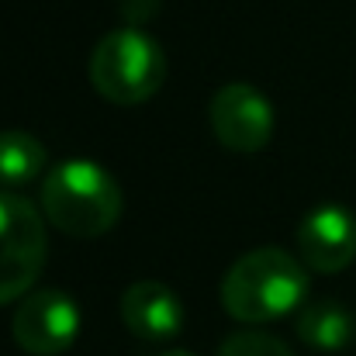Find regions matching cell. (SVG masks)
<instances>
[{"instance_id": "obj_10", "label": "cell", "mask_w": 356, "mask_h": 356, "mask_svg": "<svg viewBox=\"0 0 356 356\" xmlns=\"http://www.w3.org/2000/svg\"><path fill=\"white\" fill-rule=\"evenodd\" d=\"M353 329H356L353 315L339 301H312L301 312V318H298V336L308 346L322 350V353L346 350L350 339H353Z\"/></svg>"}, {"instance_id": "obj_12", "label": "cell", "mask_w": 356, "mask_h": 356, "mask_svg": "<svg viewBox=\"0 0 356 356\" xmlns=\"http://www.w3.org/2000/svg\"><path fill=\"white\" fill-rule=\"evenodd\" d=\"M118 7L131 24H142V21H149L159 10V0H118Z\"/></svg>"}, {"instance_id": "obj_11", "label": "cell", "mask_w": 356, "mask_h": 356, "mask_svg": "<svg viewBox=\"0 0 356 356\" xmlns=\"http://www.w3.org/2000/svg\"><path fill=\"white\" fill-rule=\"evenodd\" d=\"M218 356H294L277 336L270 332H259V329H242V332H232Z\"/></svg>"}, {"instance_id": "obj_6", "label": "cell", "mask_w": 356, "mask_h": 356, "mask_svg": "<svg viewBox=\"0 0 356 356\" xmlns=\"http://www.w3.org/2000/svg\"><path fill=\"white\" fill-rule=\"evenodd\" d=\"M208 118H211L215 138L232 152H259L270 142L273 124H277L270 101L249 83L222 87L211 97Z\"/></svg>"}, {"instance_id": "obj_9", "label": "cell", "mask_w": 356, "mask_h": 356, "mask_svg": "<svg viewBox=\"0 0 356 356\" xmlns=\"http://www.w3.org/2000/svg\"><path fill=\"white\" fill-rule=\"evenodd\" d=\"M45 170V145L24 128L0 131V191L31 187Z\"/></svg>"}, {"instance_id": "obj_3", "label": "cell", "mask_w": 356, "mask_h": 356, "mask_svg": "<svg viewBox=\"0 0 356 356\" xmlns=\"http://www.w3.org/2000/svg\"><path fill=\"white\" fill-rule=\"evenodd\" d=\"M87 73L104 101L118 108H135L156 97L166 83V52L152 35L128 24L97 42Z\"/></svg>"}, {"instance_id": "obj_5", "label": "cell", "mask_w": 356, "mask_h": 356, "mask_svg": "<svg viewBox=\"0 0 356 356\" xmlns=\"http://www.w3.org/2000/svg\"><path fill=\"white\" fill-rule=\"evenodd\" d=\"M10 332L28 356H63L80 336V305L66 291L24 294Z\"/></svg>"}, {"instance_id": "obj_2", "label": "cell", "mask_w": 356, "mask_h": 356, "mask_svg": "<svg viewBox=\"0 0 356 356\" xmlns=\"http://www.w3.org/2000/svg\"><path fill=\"white\" fill-rule=\"evenodd\" d=\"M42 215L73 238H97L121 218L118 180L94 159H66L42 184Z\"/></svg>"}, {"instance_id": "obj_13", "label": "cell", "mask_w": 356, "mask_h": 356, "mask_svg": "<svg viewBox=\"0 0 356 356\" xmlns=\"http://www.w3.org/2000/svg\"><path fill=\"white\" fill-rule=\"evenodd\" d=\"M159 356H194V353H187V350H173V353H159Z\"/></svg>"}, {"instance_id": "obj_1", "label": "cell", "mask_w": 356, "mask_h": 356, "mask_svg": "<svg viewBox=\"0 0 356 356\" xmlns=\"http://www.w3.org/2000/svg\"><path fill=\"white\" fill-rule=\"evenodd\" d=\"M308 298V266L287 249L263 245L238 256L222 280V305L242 325H266Z\"/></svg>"}, {"instance_id": "obj_4", "label": "cell", "mask_w": 356, "mask_h": 356, "mask_svg": "<svg viewBox=\"0 0 356 356\" xmlns=\"http://www.w3.org/2000/svg\"><path fill=\"white\" fill-rule=\"evenodd\" d=\"M45 222L31 201L0 191V308L21 301L45 266Z\"/></svg>"}, {"instance_id": "obj_7", "label": "cell", "mask_w": 356, "mask_h": 356, "mask_svg": "<svg viewBox=\"0 0 356 356\" xmlns=\"http://www.w3.org/2000/svg\"><path fill=\"white\" fill-rule=\"evenodd\" d=\"M298 252L308 270L339 273L356 259V218L343 204H322L298 225Z\"/></svg>"}, {"instance_id": "obj_8", "label": "cell", "mask_w": 356, "mask_h": 356, "mask_svg": "<svg viewBox=\"0 0 356 356\" xmlns=\"http://www.w3.org/2000/svg\"><path fill=\"white\" fill-rule=\"evenodd\" d=\"M118 315L131 336L149 339V343L173 339L184 329V305H180L177 291H170L159 280H138V284H131L121 294Z\"/></svg>"}]
</instances>
